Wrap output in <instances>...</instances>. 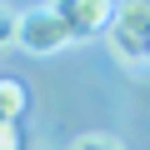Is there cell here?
Listing matches in <instances>:
<instances>
[{"label":"cell","instance_id":"obj_1","mask_svg":"<svg viewBox=\"0 0 150 150\" xmlns=\"http://www.w3.org/2000/svg\"><path fill=\"white\" fill-rule=\"evenodd\" d=\"M110 55L130 70L145 75V45H150V0H115V15L105 25Z\"/></svg>","mask_w":150,"mask_h":150},{"label":"cell","instance_id":"obj_2","mask_svg":"<svg viewBox=\"0 0 150 150\" xmlns=\"http://www.w3.org/2000/svg\"><path fill=\"white\" fill-rule=\"evenodd\" d=\"M75 35L65 30V20L50 10V5H30V10H15V45L25 55H60Z\"/></svg>","mask_w":150,"mask_h":150},{"label":"cell","instance_id":"obj_3","mask_svg":"<svg viewBox=\"0 0 150 150\" xmlns=\"http://www.w3.org/2000/svg\"><path fill=\"white\" fill-rule=\"evenodd\" d=\"M45 5L65 20V30L80 40V35H105L110 15H115V0H45Z\"/></svg>","mask_w":150,"mask_h":150},{"label":"cell","instance_id":"obj_4","mask_svg":"<svg viewBox=\"0 0 150 150\" xmlns=\"http://www.w3.org/2000/svg\"><path fill=\"white\" fill-rule=\"evenodd\" d=\"M20 115H25V85L0 80V120H20Z\"/></svg>","mask_w":150,"mask_h":150},{"label":"cell","instance_id":"obj_5","mask_svg":"<svg viewBox=\"0 0 150 150\" xmlns=\"http://www.w3.org/2000/svg\"><path fill=\"white\" fill-rule=\"evenodd\" d=\"M65 150H125L115 135H105V130H85V135H75Z\"/></svg>","mask_w":150,"mask_h":150},{"label":"cell","instance_id":"obj_6","mask_svg":"<svg viewBox=\"0 0 150 150\" xmlns=\"http://www.w3.org/2000/svg\"><path fill=\"white\" fill-rule=\"evenodd\" d=\"M5 50H15V10L0 5V55Z\"/></svg>","mask_w":150,"mask_h":150},{"label":"cell","instance_id":"obj_7","mask_svg":"<svg viewBox=\"0 0 150 150\" xmlns=\"http://www.w3.org/2000/svg\"><path fill=\"white\" fill-rule=\"evenodd\" d=\"M0 150H25V135H20V120H0Z\"/></svg>","mask_w":150,"mask_h":150},{"label":"cell","instance_id":"obj_8","mask_svg":"<svg viewBox=\"0 0 150 150\" xmlns=\"http://www.w3.org/2000/svg\"><path fill=\"white\" fill-rule=\"evenodd\" d=\"M145 75H150V45H145Z\"/></svg>","mask_w":150,"mask_h":150}]
</instances>
